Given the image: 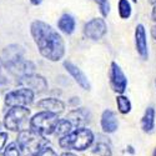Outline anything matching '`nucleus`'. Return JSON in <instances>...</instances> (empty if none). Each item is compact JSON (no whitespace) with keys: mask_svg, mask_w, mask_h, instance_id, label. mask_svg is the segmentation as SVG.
<instances>
[{"mask_svg":"<svg viewBox=\"0 0 156 156\" xmlns=\"http://www.w3.org/2000/svg\"><path fill=\"white\" fill-rule=\"evenodd\" d=\"M37 108L40 109H44L45 111L48 112H51V114H60L64 111L65 109V104L59 100V99H54V98H48V99H43L37 102Z\"/></svg>","mask_w":156,"mask_h":156,"instance_id":"nucleus-15","label":"nucleus"},{"mask_svg":"<svg viewBox=\"0 0 156 156\" xmlns=\"http://www.w3.org/2000/svg\"><path fill=\"white\" fill-rule=\"evenodd\" d=\"M60 156H76L75 154H71V152H64V154H61Z\"/></svg>","mask_w":156,"mask_h":156,"instance_id":"nucleus-31","label":"nucleus"},{"mask_svg":"<svg viewBox=\"0 0 156 156\" xmlns=\"http://www.w3.org/2000/svg\"><path fill=\"white\" fill-rule=\"evenodd\" d=\"M152 156H156V149L154 150V154H152Z\"/></svg>","mask_w":156,"mask_h":156,"instance_id":"nucleus-32","label":"nucleus"},{"mask_svg":"<svg viewBox=\"0 0 156 156\" xmlns=\"http://www.w3.org/2000/svg\"><path fill=\"white\" fill-rule=\"evenodd\" d=\"M18 84L25 89H29L31 91H37L41 93L45 91L48 89V81L45 80V77L41 75H35V74H30V75H25L19 77Z\"/></svg>","mask_w":156,"mask_h":156,"instance_id":"nucleus-9","label":"nucleus"},{"mask_svg":"<svg viewBox=\"0 0 156 156\" xmlns=\"http://www.w3.org/2000/svg\"><path fill=\"white\" fill-rule=\"evenodd\" d=\"M151 18L154 21H156V3L154 4V8H152V12H151Z\"/></svg>","mask_w":156,"mask_h":156,"instance_id":"nucleus-28","label":"nucleus"},{"mask_svg":"<svg viewBox=\"0 0 156 156\" xmlns=\"http://www.w3.org/2000/svg\"><path fill=\"white\" fill-rule=\"evenodd\" d=\"M119 126V121H118V118L114 111L111 110H105L101 115V127L104 130V133H108V134H111V133H115L116 129Z\"/></svg>","mask_w":156,"mask_h":156,"instance_id":"nucleus-14","label":"nucleus"},{"mask_svg":"<svg viewBox=\"0 0 156 156\" xmlns=\"http://www.w3.org/2000/svg\"><path fill=\"white\" fill-rule=\"evenodd\" d=\"M4 156H20L16 142H11V144H9L6 146V149L4 151Z\"/></svg>","mask_w":156,"mask_h":156,"instance_id":"nucleus-24","label":"nucleus"},{"mask_svg":"<svg viewBox=\"0 0 156 156\" xmlns=\"http://www.w3.org/2000/svg\"><path fill=\"white\" fill-rule=\"evenodd\" d=\"M90 118H91V114H90L87 109L79 108V109L71 110L65 120L69 121L73 127L76 126V129H79V127H86V125L90 121Z\"/></svg>","mask_w":156,"mask_h":156,"instance_id":"nucleus-11","label":"nucleus"},{"mask_svg":"<svg viewBox=\"0 0 156 156\" xmlns=\"http://www.w3.org/2000/svg\"><path fill=\"white\" fill-rule=\"evenodd\" d=\"M58 28L66 35H70L75 30V19L70 14H62L58 20Z\"/></svg>","mask_w":156,"mask_h":156,"instance_id":"nucleus-17","label":"nucleus"},{"mask_svg":"<svg viewBox=\"0 0 156 156\" xmlns=\"http://www.w3.org/2000/svg\"><path fill=\"white\" fill-rule=\"evenodd\" d=\"M59 120L60 119L55 114H51L48 111L39 112L34 115L33 119L30 120V130L41 136L51 135V134H54Z\"/></svg>","mask_w":156,"mask_h":156,"instance_id":"nucleus-4","label":"nucleus"},{"mask_svg":"<svg viewBox=\"0 0 156 156\" xmlns=\"http://www.w3.org/2000/svg\"><path fill=\"white\" fill-rule=\"evenodd\" d=\"M133 2H134V3H137V0H133Z\"/></svg>","mask_w":156,"mask_h":156,"instance_id":"nucleus-33","label":"nucleus"},{"mask_svg":"<svg viewBox=\"0 0 156 156\" xmlns=\"http://www.w3.org/2000/svg\"><path fill=\"white\" fill-rule=\"evenodd\" d=\"M0 129H2V122H0Z\"/></svg>","mask_w":156,"mask_h":156,"instance_id":"nucleus-34","label":"nucleus"},{"mask_svg":"<svg viewBox=\"0 0 156 156\" xmlns=\"http://www.w3.org/2000/svg\"><path fill=\"white\" fill-rule=\"evenodd\" d=\"M30 110L24 106H15L11 108L4 118V125L6 129L11 131H19L21 130L24 122L29 119Z\"/></svg>","mask_w":156,"mask_h":156,"instance_id":"nucleus-5","label":"nucleus"},{"mask_svg":"<svg viewBox=\"0 0 156 156\" xmlns=\"http://www.w3.org/2000/svg\"><path fill=\"white\" fill-rule=\"evenodd\" d=\"M94 134L87 127H79L71 130L69 134L62 136L59 140V145L62 149L75 150V151H84L90 147L94 142Z\"/></svg>","mask_w":156,"mask_h":156,"instance_id":"nucleus-2","label":"nucleus"},{"mask_svg":"<svg viewBox=\"0 0 156 156\" xmlns=\"http://www.w3.org/2000/svg\"><path fill=\"white\" fill-rule=\"evenodd\" d=\"M116 104H118V109L121 114H129L131 111V101H130L126 96L124 95H119L116 98Z\"/></svg>","mask_w":156,"mask_h":156,"instance_id":"nucleus-20","label":"nucleus"},{"mask_svg":"<svg viewBox=\"0 0 156 156\" xmlns=\"http://www.w3.org/2000/svg\"><path fill=\"white\" fill-rule=\"evenodd\" d=\"M23 56H24V49L20 45L12 44V45H9L4 49L2 59H3L4 64H6V62L18 61V60L23 59Z\"/></svg>","mask_w":156,"mask_h":156,"instance_id":"nucleus-16","label":"nucleus"},{"mask_svg":"<svg viewBox=\"0 0 156 156\" xmlns=\"http://www.w3.org/2000/svg\"><path fill=\"white\" fill-rule=\"evenodd\" d=\"M64 68L73 76V79L79 84L84 90H90L91 89V85H90V81L87 79V76L83 73V70L80 68H77L76 65H74L71 61H64Z\"/></svg>","mask_w":156,"mask_h":156,"instance_id":"nucleus-13","label":"nucleus"},{"mask_svg":"<svg viewBox=\"0 0 156 156\" xmlns=\"http://www.w3.org/2000/svg\"><path fill=\"white\" fill-rule=\"evenodd\" d=\"M106 31H108L106 23L101 18H94L84 25V35L90 40H95V41L100 40L106 34Z\"/></svg>","mask_w":156,"mask_h":156,"instance_id":"nucleus-7","label":"nucleus"},{"mask_svg":"<svg viewBox=\"0 0 156 156\" xmlns=\"http://www.w3.org/2000/svg\"><path fill=\"white\" fill-rule=\"evenodd\" d=\"M6 84H8V80L5 79V76H3L2 74H0V87L4 86V85H6Z\"/></svg>","mask_w":156,"mask_h":156,"instance_id":"nucleus-27","label":"nucleus"},{"mask_svg":"<svg viewBox=\"0 0 156 156\" xmlns=\"http://www.w3.org/2000/svg\"><path fill=\"white\" fill-rule=\"evenodd\" d=\"M131 5L129 0H119V15L121 19H129L131 16Z\"/></svg>","mask_w":156,"mask_h":156,"instance_id":"nucleus-22","label":"nucleus"},{"mask_svg":"<svg viewBox=\"0 0 156 156\" xmlns=\"http://www.w3.org/2000/svg\"><path fill=\"white\" fill-rule=\"evenodd\" d=\"M30 3H31L33 5H40V4L43 3V0H30Z\"/></svg>","mask_w":156,"mask_h":156,"instance_id":"nucleus-30","label":"nucleus"},{"mask_svg":"<svg viewBox=\"0 0 156 156\" xmlns=\"http://www.w3.org/2000/svg\"><path fill=\"white\" fill-rule=\"evenodd\" d=\"M4 66L6 68V70L15 75V76H25V75H30L34 73L35 70V64L30 60H24V59H20L18 61H12V62H6L4 64Z\"/></svg>","mask_w":156,"mask_h":156,"instance_id":"nucleus-10","label":"nucleus"},{"mask_svg":"<svg viewBox=\"0 0 156 156\" xmlns=\"http://www.w3.org/2000/svg\"><path fill=\"white\" fill-rule=\"evenodd\" d=\"M135 45L140 58L146 60L149 58V48H147L146 31L142 24H137V27L135 29Z\"/></svg>","mask_w":156,"mask_h":156,"instance_id":"nucleus-12","label":"nucleus"},{"mask_svg":"<svg viewBox=\"0 0 156 156\" xmlns=\"http://www.w3.org/2000/svg\"><path fill=\"white\" fill-rule=\"evenodd\" d=\"M141 127L145 133H151L155 127V109L152 106L147 108L141 119Z\"/></svg>","mask_w":156,"mask_h":156,"instance_id":"nucleus-18","label":"nucleus"},{"mask_svg":"<svg viewBox=\"0 0 156 156\" xmlns=\"http://www.w3.org/2000/svg\"><path fill=\"white\" fill-rule=\"evenodd\" d=\"M94 2L99 5L100 12L102 14V16H108L110 14V2L109 0H94Z\"/></svg>","mask_w":156,"mask_h":156,"instance_id":"nucleus-23","label":"nucleus"},{"mask_svg":"<svg viewBox=\"0 0 156 156\" xmlns=\"http://www.w3.org/2000/svg\"><path fill=\"white\" fill-rule=\"evenodd\" d=\"M39 156H58V155H56V152L53 149H51V147H46Z\"/></svg>","mask_w":156,"mask_h":156,"instance_id":"nucleus-25","label":"nucleus"},{"mask_svg":"<svg viewBox=\"0 0 156 156\" xmlns=\"http://www.w3.org/2000/svg\"><path fill=\"white\" fill-rule=\"evenodd\" d=\"M151 35H152V37L156 40V25H154V27L151 28Z\"/></svg>","mask_w":156,"mask_h":156,"instance_id":"nucleus-29","label":"nucleus"},{"mask_svg":"<svg viewBox=\"0 0 156 156\" xmlns=\"http://www.w3.org/2000/svg\"><path fill=\"white\" fill-rule=\"evenodd\" d=\"M16 145L24 156H39L48 147L49 141L31 130H21L18 136Z\"/></svg>","mask_w":156,"mask_h":156,"instance_id":"nucleus-3","label":"nucleus"},{"mask_svg":"<svg viewBox=\"0 0 156 156\" xmlns=\"http://www.w3.org/2000/svg\"><path fill=\"white\" fill-rule=\"evenodd\" d=\"M30 33L40 53L50 61H59L65 55V41L62 36L48 23L35 20L30 25Z\"/></svg>","mask_w":156,"mask_h":156,"instance_id":"nucleus-1","label":"nucleus"},{"mask_svg":"<svg viewBox=\"0 0 156 156\" xmlns=\"http://www.w3.org/2000/svg\"><path fill=\"white\" fill-rule=\"evenodd\" d=\"M71 129H73V126H71V124L69 122V121H66L65 119H61V120H59V122H58V125H56V127H55V134L56 135H59V136H65L66 134H69L70 131H71Z\"/></svg>","mask_w":156,"mask_h":156,"instance_id":"nucleus-21","label":"nucleus"},{"mask_svg":"<svg viewBox=\"0 0 156 156\" xmlns=\"http://www.w3.org/2000/svg\"><path fill=\"white\" fill-rule=\"evenodd\" d=\"M8 140V134L6 133H0V150H2Z\"/></svg>","mask_w":156,"mask_h":156,"instance_id":"nucleus-26","label":"nucleus"},{"mask_svg":"<svg viewBox=\"0 0 156 156\" xmlns=\"http://www.w3.org/2000/svg\"><path fill=\"white\" fill-rule=\"evenodd\" d=\"M91 151H93V154H95L98 156H111L112 155L109 141H104V140H99L94 145Z\"/></svg>","mask_w":156,"mask_h":156,"instance_id":"nucleus-19","label":"nucleus"},{"mask_svg":"<svg viewBox=\"0 0 156 156\" xmlns=\"http://www.w3.org/2000/svg\"><path fill=\"white\" fill-rule=\"evenodd\" d=\"M110 84L115 93L124 94L126 86H127V79L122 71V69L119 66L115 61L111 62V69H110Z\"/></svg>","mask_w":156,"mask_h":156,"instance_id":"nucleus-8","label":"nucleus"},{"mask_svg":"<svg viewBox=\"0 0 156 156\" xmlns=\"http://www.w3.org/2000/svg\"><path fill=\"white\" fill-rule=\"evenodd\" d=\"M34 101V93L29 89L20 87L16 90L8 93L5 95V105L10 108H15V106H27Z\"/></svg>","mask_w":156,"mask_h":156,"instance_id":"nucleus-6","label":"nucleus"}]
</instances>
